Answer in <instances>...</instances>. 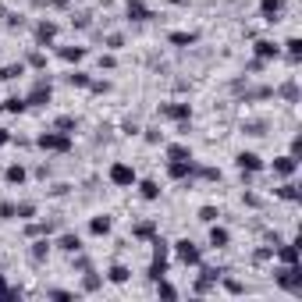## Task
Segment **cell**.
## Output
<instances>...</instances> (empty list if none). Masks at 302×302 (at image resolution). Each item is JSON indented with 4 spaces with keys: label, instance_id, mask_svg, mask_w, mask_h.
<instances>
[{
    "label": "cell",
    "instance_id": "6da1fadb",
    "mask_svg": "<svg viewBox=\"0 0 302 302\" xmlns=\"http://www.w3.org/2000/svg\"><path fill=\"white\" fill-rule=\"evenodd\" d=\"M25 103H32V107H43V103H50V82H47V79H39Z\"/></svg>",
    "mask_w": 302,
    "mask_h": 302
},
{
    "label": "cell",
    "instance_id": "7a4b0ae2",
    "mask_svg": "<svg viewBox=\"0 0 302 302\" xmlns=\"http://www.w3.org/2000/svg\"><path fill=\"white\" fill-rule=\"evenodd\" d=\"M110 181H114V185H132L135 171L128 167V164H114V167H110Z\"/></svg>",
    "mask_w": 302,
    "mask_h": 302
},
{
    "label": "cell",
    "instance_id": "3957f363",
    "mask_svg": "<svg viewBox=\"0 0 302 302\" xmlns=\"http://www.w3.org/2000/svg\"><path fill=\"white\" fill-rule=\"evenodd\" d=\"M39 146H43V149H68V135L47 132V135H39Z\"/></svg>",
    "mask_w": 302,
    "mask_h": 302
},
{
    "label": "cell",
    "instance_id": "277c9868",
    "mask_svg": "<svg viewBox=\"0 0 302 302\" xmlns=\"http://www.w3.org/2000/svg\"><path fill=\"white\" fill-rule=\"evenodd\" d=\"M178 256H181V263H199V249L192 246V242H178Z\"/></svg>",
    "mask_w": 302,
    "mask_h": 302
},
{
    "label": "cell",
    "instance_id": "5b68a950",
    "mask_svg": "<svg viewBox=\"0 0 302 302\" xmlns=\"http://www.w3.org/2000/svg\"><path fill=\"white\" fill-rule=\"evenodd\" d=\"M160 114H164V117L181 121V117H189V103H164V107H160Z\"/></svg>",
    "mask_w": 302,
    "mask_h": 302
},
{
    "label": "cell",
    "instance_id": "8992f818",
    "mask_svg": "<svg viewBox=\"0 0 302 302\" xmlns=\"http://www.w3.org/2000/svg\"><path fill=\"white\" fill-rule=\"evenodd\" d=\"M54 36H57V25H54V22H39V25H36V39H39V43H50Z\"/></svg>",
    "mask_w": 302,
    "mask_h": 302
},
{
    "label": "cell",
    "instance_id": "52a82bcc",
    "mask_svg": "<svg viewBox=\"0 0 302 302\" xmlns=\"http://www.w3.org/2000/svg\"><path fill=\"white\" fill-rule=\"evenodd\" d=\"M128 18H135V22H146V18H153L146 7H142V0H128Z\"/></svg>",
    "mask_w": 302,
    "mask_h": 302
},
{
    "label": "cell",
    "instance_id": "ba28073f",
    "mask_svg": "<svg viewBox=\"0 0 302 302\" xmlns=\"http://www.w3.org/2000/svg\"><path fill=\"white\" fill-rule=\"evenodd\" d=\"M238 167L242 171H260L263 164H260V157H256V153H238Z\"/></svg>",
    "mask_w": 302,
    "mask_h": 302
},
{
    "label": "cell",
    "instance_id": "9c48e42d",
    "mask_svg": "<svg viewBox=\"0 0 302 302\" xmlns=\"http://www.w3.org/2000/svg\"><path fill=\"white\" fill-rule=\"evenodd\" d=\"M263 18L267 22H277L281 18V0H263Z\"/></svg>",
    "mask_w": 302,
    "mask_h": 302
},
{
    "label": "cell",
    "instance_id": "30bf717a",
    "mask_svg": "<svg viewBox=\"0 0 302 302\" xmlns=\"http://www.w3.org/2000/svg\"><path fill=\"white\" fill-rule=\"evenodd\" d=\"M57 246L64 249V252H82V238H79V235H64Z\"/></svg>",
    "mask_w": 302,
    "mask_h": 302
},
{
    "label": "cell",
    "instance_id": "8fae6325",
    "mask_svg": "<svg viewBox=\"0 0 302 302\" xmlns=\"http://www.w3.org/2000/svg\"><path fill=\"white\" fill-rule=\"evenodd\" d=\"M295 171V157H281L274 160V174H292Z\"/></svg>",
    "mask_w": 302,
    "mask_h": 302
},
{
    "label": "cell",
    "instance_id": "7c38bea8",
    "mask_svg": "<svg viewBox=\"0 0 302 302\" xmlns=\"http://www.w3.org/2000/svg\"><path fill=\"white\" fill-rule=\"evenodd\" d=\"M210 246L224 249V246H228V231H224V228H214V231H210Z\"/></svg>",
    "mask_w": 302,
    "mask_h": 302
},
{
    "label": "cell",
    "instance_id": "4fadbf2b",
    "mask_svg": "<svg viewBox=\"0 0 302 302\" xmlns=\"http://www.w3.org/2000/svg\"><path fill=\"white\" fill-rule=\"evenodd\" d=\"M25 68L22 64H7V68H0V82H11V79H18Z\"/></svg>",
    "mask_w": 302,
    "mask_h": 302
},
{
    "label": "cell",
    "instance_id": "5bb4252c",
    "mask_svg": "<svg viewBox=\"0 0 302 302\" xmlns=\"http://www.w3.org/2000/svg\"><path fill=\"white\" fill-rule=\"evenodd\" d=\"M60 57H64V60H82L85 57V47H64V50H60Z\"/></svg>",
    "mask_w": 302,
    "mask_h": 302
},
{
    "label": "cell",
    "instance_id": "9a60e30c",
    "mask_svg": "<svg viewBox=\"0 0 302 302\" xmlns=\"http://www.w3.org/2000/svg\"><path fill=\"white\" fill-rule=\"evenodd\" d=\"M256 54H260V57H277V47L267 43V39H260V43H256Z\"/></svg>",
    "mask_w": 302,
    "mask_h": 302
},
{
    "label": "cell",
    "instance_id": "2e32d148",
    "mask_svg": "<svg viewBox=\"0 0 302 302\" xmlns=\"http://www.w3.org/2000/svg\"><path fill=\"white\" fill-rule=\"evenodd\" d=\"M47 252H50V242H47V238H39L36 246H32V260L39 263V260H43V256H47Z\"/></svg>",
    "mask_w": 302,
    "mask_h": 302
},
{
    "label": "cell",
    "instance_id": "e0dca14e",
    "mask_svg": "<svg viewBox=\"0 0 302 302\" xmlns=\"http://www.w3.org/2000/svg\"><path fill=\"white\" fill-rule=\"evenodd\" d=\"M7 181H11V185H18V181H25V167H22V164H14V167H7Z\"/></svg>",
    "mask_w": 302,
    "mask_h": 302
},
{
    "label": "cell",
    "instance_id": "ac0fdd59",
    "mask_svg": "<svg viewBox=\"0 0 302 302\" xmlns=\"http://www.w3.org/2000/svg\"><path fill=\"white\" fill-rule=\"evenodd\" d=\"M171 43H178V47H192V43H195V32H174Z\"/></svg>",
    "mask_w": 302,
    "mask_h": 302
},
{
    "label": "cell",
    "instance_id": "d6986e66",
    "mask_svg": "<svg viewBox=\"0 0 302 302\" xmlns=\"http://www.w3.org/2000/svg\"><path fill=\"white\" fill-rule=\"evenodd\" d=\"M142 199H157V195H160V189H157V181H142Z\"/></svg>",
    "mask_w": 302,
    "mask_h": 302
},
{
    "label": "cell",
    "instance_id": "ffe728a7",
    "mask_svg": "<svg viewBox=\"0 0 302 302\" xmlns=\"http://www.w3.org/2000/svg\"><path fill=\"white\" fill-rule=\"evenodd\" d=\"M110 231V217H96L93 220V235H107Z\"/></svg>",
    "mask_w": 302,
    "mask_h": 302
},
{
    "label": "cell",
    "instance_id": "44dd1931",
    "mask_svg": "<svg viewBox=\"0 0 302 302\" xmlns=\"http://www.w3.org/2000/svg\"><path fill=\"white\" fill-rule=\"evenodd\" d=\"M4 107H7V110H11V114H22V110H25V107H28V103H25V100H18V96H11V100H7V103H4Z\"/></svg>",
    "mask_w": 302,
    "mask_h": 302
},
{
    "label": "cell",
    "instance_id": "7402d4cb",
    "mask_svg": "<svg viewBox=\"0 0 302 302\" xmlns=\"http://www.w3.org/2000/svg\"><path fill=\"white\" fill-rule=\"evenodd\" d=\"M277 195H281V199H299V189L288 181V185H281V189H277Z\"/></svg>",
    "mask_w": 302,
    "mask_h": 302
},
{
    "label": "cell",
    "instance_id": "603a6c76",
    "mask_svg": "<svg viewBox=\"0 0 302 302\" xmlns=\"http://www.w3.org/2000/svg\"><path fill=\"white\" fill-rule=\"evenodd\" d=\"M68 82H71V85H89V75H85V71H71Z\"/></svg>",
    "mask_w": 302,
    "mask_h": 302
},
{
    "label": "cell",
    "instance_id": "cb8c5ba5",
    "mask_svg": "<svg viewBox=\"0 0 302 302\" xmlns=\"http://www.w3.org/2000/svg\"><path fill=\"white\" fill-rule=\"evenodd\" d=\"M110 281H114V284L128 281V270H125V267H110Z\"/></svg>",
    "mask_w": 302,
    "mask_h": 302
},
{
    "label": "cell",
    "instance_id": "d4e9b609",
    "mask_svg": "<svg viewBox=\"0 0 302 302\" xmlns=\"http://www.w3.org/2000/svg\"><path fill=\"white\" fill-rule=\"evenodd\" d=\"M135 235H139V238H146V235H153V224H149V220H142V224H135Z\"/></svg>",
    "mask_w": 302,
    "mask_h": 302
},
{
    "label": "cell",
    "instance_id": "484cf974",
    "mask_svg": "<svg viewBox=\"0 0 302 302\" xmlns=\"http://www.w3.org/2000/svg\"><path fill=\"white\" fill-rule=\"evenodd\" d=\"M199 220H206V224L217 220V210H214V206H203V210H199Z\"/></svg>",
    "mask_w": 302,
    "mask_h": 302
},
{
    "label": "cell",
    "instance_id": "4316f807",
    "mask_svg": "<svg viewBox=\"0 0 302 302\" xmlns=\"http://www.w3.org/2000/svg\"><path fill=\"white\" fill-rule=\"evenodd\" d=\"M281 260L284 263H295V246H281Z\"/></svg>",
    "mask_w": 302,
    "mask_h": 302
},
{
    "label": "cell",
    "instance_id": "83f0119b",
    "mask_svg": "<svg viewBox=\"0 0 302 302\" xmlns=\"http://www.w3.org/2000/svg\"><path fill=\"white\" fill-rule=\"evenodd\" d=\"M146 139H149V142H160L164 132H160V128H146Z\"/></svg>",
    "mask_w": 302,
    "mask_h": 302
},
{
    "label": "cell",
    "instance_id": "f1b7e54d",
    "mask_svg": "<svg viewBox=\"0 0 302 302\" xmlns=\"http://www.w3.org/2000/svg\"><path fill=\"white\" fill-rule=\"evenodd\" d=\"M28 64H36V68H43V64H47V57H43V54H28Z\"/></svg>",
    "mask_w": 302,
    "mask_h": 302
},
{
    "label": "cell",
    "instance_id": "f546056e",
    "mask_svg": "<svg viewBox=\"0 0 302 302\" xmlns=\"http://www.w3.org/2000/svg\"><path fill=\"white\" fill-rule=\"evenodd\" d=\"M7 139H11V135H7V132H4V128H0V146H4V142H7Z\"/></svg>",
    "mask_w": 302,
    "mask_h": 302
}]
</instances>
